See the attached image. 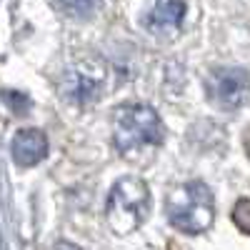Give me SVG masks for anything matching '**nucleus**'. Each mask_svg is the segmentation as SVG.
<instances>
[{"mask_svg":"<svg viewBox=\"0 0 250 250\" xmlns=\"http://www.w3.org/2000/svg\"><path fill=\"white\" fill-rule=\"evenodd\" d=\"M208 98L223 110H235L250 95V73L238 65L215 68L205 80Z\"/></svg>","mask_w":250,"mask_h":250,"instance_id":"nucleus-4","label":"nucleus"},{"mask_svg":"<svg viewBox=\"0 0 250 250\" xmlns=\"http://www.w3.org/2000/svg\"><path fill=\"white\" fill-rule=\"evenodd\" d=\"M3 100H5V105L18 115H25L30 110V98L25 93H20V90H3Z\"/></svg>","mask_w":250,"mask_h":250,"instance_id":"nucleus-8","label":"nucleus"},{"mask_svg":"<svg viewBox=\"0 0 250 250\" xmlns=\"http://www.w3.org/2000/svg\"><path fill=\"white\" fill-rule=\"evenodd\" d=\"M55 250H80L78 245H73V243H68V240H62V243H58L55 245Z\"/></svg>","mask_w":250,"mask_h":250,"instance_id":"nucleus-11","label":"nucleus"},{"mask_svg":"<svg viewBox=\"0 0 250 250\" xmlns=\"http://www.w3.org/2000/svg\"><path fill=\"white\" fill-rule=\"evenodd\" d=\"M185 18V3H175V0H165V3H155L148 15H145V25L155 33H170L178 30Z\"/></svg>","mask_w":250,"mask_h":250,"instance_id":"nucleus-7","label":"nucleus"},{"mask_svg":"<svg viewBox=\"0 0 250 250\" xmlns=\"http://www.w3.org/2000/svg\"><path fill=\"white\" fill-rule=\"evenodd\" d=\"M60 90L75 105H88L103 93V80L85 68H70L60 83Z\"/></svg>","mask_w":250,"mask_h":250,"instance_id":"nucleus-5","label":"nucleus"},{"mask_svg":"<svg viewBox=\"0 0 250 250\" xmlns=\"http://www.w3.org/2000/svg\"><path fill=\"white\" fill-rule=\"evenodd\" d=\"M10 153L18 165H38L48 155V138L38 128H23L15 133L10 143Z\"/></svg>","mask_w":250,"mask_h":250,"instance_id":"nucleus-6","label":"nucleus"},{"mask_svg":"<svg viewBox=\"0 0 250 250\" xmlns=\"http://www.w3.org/2000/svg\"><path fill=\"white\" fill-rule=\"evenodd\" d=\"M163 120L155 108L145 103H128L113 113V143L120 153H135L163 143Z\"/></svg>","mask_w":250,"mask_h":250,"instance_id":"nucleus-2","label":"nucleus"},{"mask_svg":"<svg viewBox=\"0 0 250 250\" xmlns=\"http://www.w3.org/2000/svg\"><path fill=\"white\" fill-rule=\"evenodd\" d=\"M60 8L65 10V13H78V15H90V13L95 10L93 3H75V5H73V3H62Z\"/></svg>","mask_w":250,"mask_h":250,"instance_id":"nucleus-10","label":"nucleus"},{"mask_svg":"<svg viewBox=\"0 0 250 250\" xmlns=\"http://www.w3.org/2000/svg\"><path fill=\"white\" fill-rule=\"evenodd\" d=\"M150 190L140 178H120L108 193L105 220L118 235H128L148 218Z\"/></svg>","mask_w":250,"mask_h":250,"instance_id":"nucleus-3","label":"nucleus"},{"mask_svg":"<svg viewBox=\"0 0 250 250\" xmlns=\"http://www.w3.org/2000/svg\"><path fill=\"white\" fill-rule=\"evenodd\" d=\"M165 213L175 230L198 235L213 225L215 218V203L213 193L203 180H190L185 185H178L168 195L165 203Z\"/></svg>","mask_w":250,"mask_h":250,"instance_id":"nucleus-1","label":"nucleus"},{"mask_svg":"<svg viewBox=\"0 0 250 250\" xmlns=\"http://www.w3.org/2000/svg\"><path fill=\"white\" fill-rule=\"evenodd\" d=\"M233 220H235V225L240 228L243 233L250 235V198H243V200L235 203V208H233Z\"/></svg>","mask_w":250,"mask_h":250,"instance_id":"nucleus-9","label":"nucleus"}]
</instances>
